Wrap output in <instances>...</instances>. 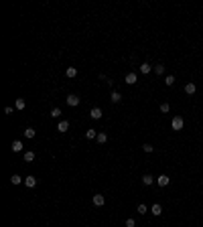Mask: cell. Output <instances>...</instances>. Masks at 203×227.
<instances>
[{
  "label": "cell",
  "instance_id": "1",
  "mask_svg": "<svg viewBox=\"0 0 203 227\" xmlns=\"http://www.w3.org/2000/svg\"><path fill=\"white\" fill-rule=\"evenodd\" d=\"M183 126H185V122H183V118H181V116H175V118L171 120V128H173L175 132L183 130Z\"/></svg>",
  "mask_w": 203,
  "mask_h": 227
},
{
  "label": "cell",
  "instance_id": "2",
  "mask_svg": "<svg viewBox=\"0 0 203 227\" xmlns=\"http://www.w3.org/2000/svg\"><path fill=\"white\" fill-rule=\"evenodd\" d=\"M79 97H77V95L75 94H71V95H67V106H71V107H75V106H79Z\"/></svg>",
  "mask_w": 203,
  "mask_h": 227
},
{
  "label": "cell",
  "instance_id": "3",
  "mask_svg": "<svg viewBox=\"0 0 203 227\" xmlns=\"http://www.w3.org/2000/svg\"><path fill=\"white\" fill-rule=\"evenodd\" d=\"M89 116H92V120H100L102 116H104V112H102V107H92Z\"/></svg>",
  "mask_w": 203,
  "mask_h": 227
},
{
  "label": "cell",
  "instance_id": "4",
  "mask_svg": "<svg viewBox=\"0 0 203 227\" xmlns=\"http://www.w3.org/2000/svg\"><path fill=\"white\" fill-rule=\"evenodd\" d=\"M25 187L35 189V187H37V179H35V176H31V174H28V176H25Z\"/></svg>",
  "mask_w": 203,
  "mask_h": 227
},
{
  "label": "cell",
  "instance_id": "5",
  "mask_svg": "<svg viewBox=\"0 0 203 227\" xmlns=\"http://www.w3.org/2000/svg\"><path fill=\"white\" fill-rule=\"evenodd\" d=\"M57 130H59L61 134L67 132V130H69V122H67V120H59V124H57Z\"/></svg>",
  "mask_w": 203,
  "mask_h": 227
},
{
  "label": "cell",
  "instance_id": "6",
  "mask_svg": "<svg viewBox=\"0 0 203 227\" xmlns=\"http://www.w3.org/2000/svg\"><path fill=\"white\" fill-rule=\"evenodd\" d=\"M156 183H158V187H167V185L171 183V179L167 176V174H161V176L156 179Z\"/></svg>",
  "mask_w": 203,
  "mask_h": 227
},
{
  "label": "cell",
  "instance_id": "7",
  "mask_svg": "<svg viewBox=\"0 0 203 227\" xmlns=\"http://www.w3.org/2000/svg\"><path fill=\"white\" fill-rule=\"evenodd\" d=\"M150 71H155V67H152V65H148V63H142V65H140V73L142 75H148Z\"/></svg>",
  "mask_w": 203,
  "mask_h": 227
},
{
  "label": "cell",
  "instance_id": "8",
  "mask_svg": "<svg viewBox=\"0 0 203 227\" xmlns=\"http://www.w3.org/2000/svg\"><path fill=\"white\" fill-rule=\"evenodd\" d=\"M155 176H152V174H144V176H142V185H146V187H150V185H152V183H155Z\"/></svg>",
  "mask_w": 203,
  "mask_h": 227
},
{
  "label": "cell",
  "instance_id": "9",
  "mask_svg": "<svg viewBox=\"0 0 203 227\" xmlns=\"http://www.w3.org/2000/svg\"><path fill=\"white\" fill-rule=\"evenodd\" d=\"M136 81H138V75L136 73H126V83L128 85H134Z\"/></svg>",
  "mask_w": 203,
  "mask_h": 227
},
{
  "label": "cell",
  "instance_id": "10",
  "mask_svg": "<svg viewBox=\"0 0 203 227\" xmlns=\"http://www.w3.org/2000/svg\"><path fill=\"white\" fill-rule=\"evenodd\" d=\"M104 203H106L104 195H94V205H95V207H102Z\"/></svg>",
  "mask_w": 203,
  "mask_h": 227
},
{
  "label": "cell",
  "instance_id": "11",
  "mask_svg": "<svg viewBox=\"0 0 203 227\" xmlns=\"http://www.w3.org/2000/svg\"><path fill=\"white\" fill-rule=\"evenodd\" d=\"M150 213L155 215V217H158V215L162 213V207H161V205H158V203H155V205L150 207Z\"/></svg>",
  "mask_w": 203,
  "mask_h": 227
},
{
  "label": "cell",
  "instance_id": "12",
  "mask_svg": "<svg viewBox=\"0 0 203 227\" xmlns=\"http://www.w3.org/2000/svg\"><path fill=\"white\" fill-rule=\"evenodd\" d=\"M195 91H197V85H195V83H187V85H185V94L193 95Z\"/></svg>",
  "mask_w": 203,
  "mask_h": 227
},
{
  "label": "cell",
  "instance_id": "13",
  "mask_svg": "<svg viewBox=\"0 0 203 227\" xmlns=\"http://www.w3.org/2000/svg\"><path fill=\"white\" fill-rule=\"evenodd\" d=\"M110 100L114 101V104H120V101H122V94H120V91H112V95H110Z\"/></svg>",
  "mask_w": 203,
  "mask_h": 227
},
{
  "label": "cell",
  "instance_id": "14",
  "mask_svg": "<svg viewBox=\"0 0 203 227\" xmlns=\"http://www.w3.org/2000/svg\"><path fill=\"white\" fill-rule=\"evenodd\" d=\"M95 140L100 142V144H106V142H108V134L106 132H98V138H95Z\"/></svg>",
  "mask_w": 203,
  "mask_h": 227
},
{
  "label": "cell",
  "instance_id": "15",
  "mask_svg": "<svg viewBox=\"0 0 203 227\" xmlns=\"http://www.w3.org/2000/svg\"><path fill=\"white\" fill-rule=\"evenodd\" d=\"M65 75H67L69 79H73V77H77V69H75V67H67V71H65Z\"/></svg>",
  "mask_w": 203,
  "mask_h": 227
},
{
  "label": "cell",
  "instance_id": "16",
  "mask_svg": "<svg viewBox=\"0 0 203 227\" xmlns=\"http://www.w3.org/2000/svg\"><path fill=\"white\" fill-rule=\"evenodd\" d=\"M150 209L146 207V205H144V203H140V205H138V207H136V213L138 215H144V213H148Z\"/></svg>",
  "mask_w": 203,
  "mask_h": 227
},
{
  "label": "cell",
  "instance_id": "17",
  "mask_svg": "<svg viewBox=\"0 0 203 227\" xmlns=\"http://www.w3.org/2000/svg\"><path fill=\"white\" fill-rule=\"evenodd\" d=\"M49 116H51V118H55V120H61V110H59V107H53Z\"/></svg>",
  "mask_w": 203,
  "mask_h": 227
},
{
  "label": "cell",
  "instance_id": "18",
  "mask_svg": "<svg viewBox=\"0 0 203 227\" xmlns=\"http://www.w3.org/2000/svg\"><path fill=\"white\" fill-rule=\"evenodd\" d=\"M85 138H88V140H94V138H98V132H95L94 128H89L88 132H85Z\"/></svg>",
  "mask_w": 203,
  "mask_h": 227
},
{
  "label": "cell",
  "instance_id": "19",
  "mask_svg": "<svg viewBox=\"0 0 203 227\" xmlns=\"http://www.w3.org/2000/svg\"><path fill=\"white\" fill-rule=\"evenodd\" d=\"M10 183H12V185H20V183H25V179L18 176V174H12V176H10Z\"/></svg>",
  "mask_w": 203,
  "mask_h": 227
},
{
  "label": "cell",
  "instance_id": "20",
  "mask_svg": "<svg viewBox=\"0 0 203 227\" xmlns=\"http://www.w3.org/2000/svg\"><path fill=\"white\" fill-rule=\"evenodd\" d=\"M20 150H22V142H20V140H14V142H12V152H20Z\"/></svg>",
  "mask_w": 203,
  "mask_h": 227
},
{
  "label": "cell",
  "instance_id": "21",
  "mask_svg": "<svg viewBox=\"0 0 203 227\" xmlns=\"http://www.w3.org/2000/svg\"><path fill=\"white\" fill-rule=\"evenodd\" d=\"M35 160V152L33 150H27V152H25V162H33Z\"/></svg>",
  "mask_w": 203,
  "mask_h": 227
},
{
  "label": "cell",
  "instance_id": "22",
  "mask_svg": "<svg viewBox=\"0 0 203 227\" xmlns=\"http://www.w3.org/2000/svg\"><path fill=\"white\" fill-rule=\"evenodd\" d=\"M14 106H16V110H25V107H27V101L22 100V97H18V100H16V104H14Z\"/></svg>",
  "mask_w": 203,
  "mask_h": 227
},
{
  "label": "cell",
  "instance_id": "23",
  "mask_svg": "<svg viewBox=\"0 0 203 227\" xmlns=\"http://www.w3.org/2000/svg\"><path fill=\"white\" fill-rule=\"evenodd\" d=\"M35 134H37V132H35L33 128H27V130L22 132V136H25V138H35Z\"/></svg>",
  "mask_w": 203,
  "mask_h": 227
},
{
  "label": "cell",
  "instance_id": "24",
  "mask_svg": "<svg viewBox=\"0 0 203 227\" xmlns=\"http://www.w3.org/2000/svg\"><path fill=\"white\" fill-rule=\"evenodd\" d=\"M155 73H156V75H162V73H165V65H162V63L155 65Z\"/></svg>",
  "mask_w": 203,
  "mask_h": 227
},
{
  "label": "cell",
  "instance_id": "25",
  "mask_svg": "<svg viewBox=\"0 0 203 227\" xmlns=\"http://www.w3.org/2000/svg\"><path fill=\"white\" fill-rule=\"evenodd\" d=\"M165 83H167V85H175V75H167V77H165Z\"/></svg>",
  "mask_w": 203,
  "mask_h": 227
},
{
  "label": "cell",
  "instance_id": "26",
  "mask_svg": "<svg viewBox=\"0 0 203 227\" xmlns=\"http://www.w3.org/2000/svg\"><path fill=\"white\" fill-rule=\"evenodd\" d=\"M169 110H171V106L167 104V101H162V104H161V112H162V113H167Z\"/></svg>",
  "mask_w": 203,
  "mask_h": 227
},
{
  "label": "cell",
  "instance_id": "27",
  "mask_svg": "<svg viewBox=\"0 0 203 227\" xmlns=\"http://www.w3.org/2000/svg\"><path fill=\"white\" fill-rule=\"evenodd\" d=\"M142 150H144V152H152V150H155V146H152V144H144V146H142Z\"/></svg>",
  "mask_w": 203,
  "mask_h": 227
},
{
  "label": "cell",
  "instance_id": "28",
  "mask_svg": "<svg viewBox=\"0 0 203 227\" xmlns=\"http://www.w3.org/2000/svg\"><path fill=\"white\" fill-rule=\"evenodd\" d=\"M126 227H136V221L130 217V219H126Z\"/></svg>",
  "mask_w": 203,
  "mask_h": 227
},
{
  "label": "cell",
  "instance_id": "29",
  "mask_svg": "<svg viewBox=\"0 0 203 227\" xmlns=\"http://www.w3.org/2000/svg\"><path fill=\"white\" fill-rule=\"evenodd\" d=\"M4 113H6V116H12V107H4Z\"/></svg>",
  "mask_w": 203,
  "mask_h": 227
}]
</instances>
